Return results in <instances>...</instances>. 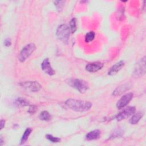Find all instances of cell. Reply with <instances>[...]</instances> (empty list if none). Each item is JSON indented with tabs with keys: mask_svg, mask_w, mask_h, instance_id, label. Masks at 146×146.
I'll return each mask as SVG.
<instances>
[{
	"mask_svg": "<svg viewBox=\"0 0 146 146\" xmlns=\"http://www.w3.org/2000/svg\"><path fill=\"white\" fill-rule=\"evenodd\" d=\"M131 86L129 84H124L117 87L113 92L112 95L116 96L118 95H120L123 93L125 92L126 91L129 89Z\"/></svg>",
	"mask_w": 146,
	"mask_h": 146,
	"instance_id": "obj_12",
	"label": "cell"
},
{
	"mask_svg": "<svg viewBox=\"0 0 146 146\" xmlns=\"http://www.w3.org/2000/svg\"><path fill=\"white\" fill-rule=\"evenodd\" d=\"M64 3V1H55L54 2V3L55 4V6L56 7V9L59 11H60L62 9Z\"/></svg>",
	"mask_w": 146,
	"mask_h": 146,
	"instance_id": "obj_21",
	"label": "cell"
},
{
	"mask_svg": "<svg viewBox=\"0 0 146 146\" xmlns=\"http://www.w3.org/2000/svg\"><path fill=\"white\" fill-rule=\"evenodd\" d=\"M41 67L42 70L47 74L49 75H53L55 74V71L51 66L50 62L48 58L44 59L41 64Z\"/></svg>",
	"mask_w": 146,
	"mask_h": 146,
	"instance_id": "obj_9",
	"label": "cell"
},
{
	"mask_svg": "<svg viewBox=\"0 0 146 146\" xmlns=\"http://www.w3.org/2000/svg\"><path fill=\"white\" fill-rule=\"evenodd\" d=\"M95 34L94 31L88 32L85 35V42L88 43L92 41L95 38Z\"/></svg>",
	"mask_w": 146,
	"mask_h": 146,
	"instance_id": "obj_18",
	"label": "cell"
},
{
	"mask_svg": "<svg viewBox=\"0 0 146 146\" xmlns=\"http://www.w3.org/2000/svg\"><path fill=\"white\" fill-rule=\"evenodd\" d=\"M11 43V40L9 38H7L4 41V44L5 45V46L6 47H9V46H10Z\"/></svg>",
	"mask_w": 146,
	"mask_h": 146,
	"instance_id": "obj_24",
	"label": "cell"
},
{
	"mask_svg": "<svg viewBox=\"0 0 146 146\" xmlns=\"http://www.w3.org/2000/svg\"><path fill=\"white\" fill-rule=\"evenodd\" d=\"M70 29L72 33H74L76 30V22L75 18H72L70 22Z\"/></svg>",
	"mask_w": 146,
	"mask_h": 146,
	"instance_id": "obj_19",
	"label": "cell"
},
{
	"mask_svg": "<svg viewBox=\"0 0 146 146\" xmlns=\"http://www.w3.org/2000/svg\"><path fill=\"white\" fill-rule=\"evenodd\" d=\"M124 61L123 60H120L119 62L116 63L111 67L108 72V74L109 75H113L117 74V72L119 71L124 66Z\"/></svg>",
	"mask_w": 146,
	"mask_h": 146,
	"instance_id": "obj_11",
	"label": "cell"
},
{
	"mask_svg": "<svg viewBox=\"0 0 146 146\" xmlns=\"http://www.w3.org/2000/svg\"><path fill=\"white\" fill-rule=\"evenodd\" d=\"M135 107H128L124 110H123L122 111L119 112L116 116V119L118 121L122 120L123 119H125L131 115H133L135 112Z\"/></svg>",
	"mask_w": 146,
	"mask_h": 146,
	"instance_id": "obj_7",
	"label": "cell"
},
{
	"mask_svg": "<svg viewBox=\"0 0 146 146\" xmlns=\"http://www.w3.org/2000/svg\"><path fill=\"white\" fill-rule=\"evenodd\" d=\"M145 73V57L141 58L136 64L133 72L136 76H141Z\"/></svg>",
	"mask_w": 146,
	"mask_h": 146,
	"instance_id": "obj_6",
	"label": "cell"
},
{
	"mask_svg": "<svg viewBox=\"0 0 146 146\" xmlns=\"http://www.w3.org/2000/svg\"><path fill=\"white\" fill-rule=\"evenodd\" d=\"M100 134V131L99 130L95 129L89 132L86 135V139L87 140H92L97 139L99 137Z\"/></svg>",
	"mask_w": 146,
	"mask_h": 146,
	"instance_id": "obj_13",
	"label": "cell"
},
{
	"mask_svg": "<svg viewBox=\"0 0 146 146\" xmlns=\"http://www.w3.org/2000/svg\"><path fill=\"white\" fill-rule=\"evenodd\" d=\"M36 110H37V107L35 106L32 105V106H30L28 112H29V113H30L31 114H33L36 111Z\"/></svg>",
	"mask_w": 146,
	"mask_h": 146,
	"instance_id": "obj_22",
	"label": "cell"
},
{
	"mask_svg": "<svg viewBox=\"0 0 146 146\" xmlns=\"http://www.w3.org/2000/svg\"><path fill=\"white\" fill-rule=\"evenodd\" d=\"M103 67V63L99 62L88 63L86 66V70L90 72H96L101 70Z\"/></svg>",
	"mask_w": 146,
	"mask_h": 146,
	"instance_id": "obj_10",
	"label": "cell"
},
{
	"mask_svg": "<svg viewBox=\"0 0 146 146\" xmlns=\"http://www.w3.org/2000/svg\"><path fill=\"white\" fill-rule=\"evenodd\" d=\"M31 132V129L30 128H27L25 131L24 132V133L23 134L22 138L21 139V144H23L24 143H25L28 139V137L29 136Z\"/></svg>",
	"mask_w": 146,
	"mask_h": 146,
	"instance_id": "obj_16",
	"label": "cell"
},
{
	"mask_svg": "<svg viewBox=\"0 0 146 146\" xmlns=\"http://www.w3.org/2000/svg\"><path fill=\"white\" fill-rule=\"evenodd\" d=\"M121 133H122V132L120 130H119V129L116 130V131H115L114 132L112 133V134L111 135V137H113H113H116L119 136H120Z\"/></svg>",
	"mask_w": 146,
	"mask_h": 146,
	"instance_id": "obj_23",
	"label": "cell"
},
{
	"mask_svg": "<svg viewBox=\"0 0 146 146\" xmlns=\"http://www.w3.org/2000/svg\"><path fill=\"white\" fill-rule=\"evenodd\" d=\"M133 98V94L130 92L123 95L116 103V107L118 109H121L126 106L131 100Z\"/></svg>",
	"mask_w": 146,
	"mask_h": 146,
	"instance_id": "obj_8",
	"label": "cell"
},
{
	"mask_svg": "<svg viewBox=\"0 0 146 146\" xmlns=\"http://www.w3.org/2000/svg\"><path fill=\"white\" fill-rule=\"evenodd\" d=\"M65 104L72 110L80 112L87 111L92 107V103L91 102L74 99H67Z\"/></svg>",
	"mask_w": 146,
	"mask_h": 146,
	"instance_id": "obj_1",
	"label": "cell"
},
{
	"mask_svg": "<svg viewBox=\"0 0 146 146\" xmlns=\"http://www.w3.org/2000/svg\"><path fill=\"white\" fill-rule=\"evenodd\" d=\"M35 45L33 43H29L25 46L21 50L19 55V60L21 62H25L34 51Z\"/></svg>",
	"mask_w": 146,
	"mask_h": 146,
	"instance_id": "obj_4",
	"label": "cell"
},
{
	"mask_svg": "<svg viewBox=\"0 0 146 146\" xmlns=\"http://www.w3.org/2000/svg\"><path fill=\"white\" fill-rule=\"evenodd\" d=\"M0 141H1V145H2L3 144V140H2V138H1Z\"/></svg>",
	"mask_w": 146,
	"mask_h": 146,
	"instance_id": "obj_26",
	"label": "cell"
},
{
	"mask_svg": "<svg viewBox=\"0 0 146 146\" xmlns=\"http://www.w3.org/2000/svg\"><path fill=\"white\" fill-rule=\"evenodd\" d=\"M68 84L71 87L77 90L80 93L86 92L89 88L88 84L87 82L78 79H70L68 81Z\"/></svg>",
	"mask_w": 146,
	"mask_h": 146,
	"instance_id": "obj_2",
	"label": "cell"
},
{
	"mask_svg": "<svg viewBox=\"0 0 146 146\" xmlns=\"http://www.w3.org/2000/svg\"><path fill=\"white\" fill-rule=\"evenodd\" d=\"M143 116V112H138L136 113H133V115L132 116V117L129 120V123L132 124H137L139 121L140 120V119Z\"/></svg>",
	"mask_w": 146,
	"mask_h": 146,
	"instance_id": "obj_15",
	"label": "cell"
},
{
	"mask_svg": "<svg viewBox=\"0 0 146 146\" xmlns=\"http://www.w3.org/2000/svg\"><path fill=\"white\" fill-rule=\"evenodd\" d=\"M19 85L26 90L33 92H37L41 88L40 84L38 82L35 81L22 82L19 83Z\"/></svg>",
	"mask_w": 146,
	"mask_h": 146,
	"instance_id": "obj_5",
	"label": "cell"
},
{
	"mask_svg": "<svg viewBox=\"0 0 146 146\" xmlns=\"http://www.w3.org/2000/svg\"><path fill=\"white\" fill-rule=\"evenodd\" d=\"M5 120H1V129H3V128L4 127V125H5Z\"/></svg>",
	"mask_w": 146,
	"mask_h": 146,
	"instance_id": "obj_25",
	"label": "cell"
},
{
	"mask_svg": "<svg viewBox=\"0 0 146 146\" xmlns=\"http://www.w3.org/2000/svg\"><path fill=\"white\" fill-rule=\"evenodd\" d=\"M70 27L64 24L60 25L56 30V36L63 43H67L70 34Z\"/></svg>",
	"mask_w": 146,
	"mask_h": 146,
	"instance_id": "obj_3",
	"label": "cell"
},
{
	"mask_svg": "<svg viewBox=\"0 0 146 146\" xmlns=\"http://www.w3.org/2000/svg\"><path fill=\"white\" fill-rule=\"evenodd\" d=\"M50 114L46 111H42L39 115V118L44 121H48L51 119Z\"/></svg>",
	"mask_w": 146,
	"mask_h": 146,
	"instance_id": "obj_17",
	"label": "cell"
},
{
	"mask_svg": "<svg viewBox=\"0 0 146 146\" xmlns=\"http://www.w3.org/2000/svg\"><path fill=\"white\" fill-rule=\"evenodd\" d=\"M14 105L17 107H23L29 105V102L27 100L23 98H19L17 99L14 102Z\"/></svg>",
	"mask_w": 146,
	"mask_h": 146,
	"instance_id": "obj_14",
	"label": "cell"
},
{
	"mask_svg": "<svg viewBox=\"0 0 146 146\" xmlns=\"http://www.w3.org/2000/svg\"><path fill=\"white\" fill-rule=\"evenodd\" d=\"M46 137L48 140H50V141H51L52 143H58V142L60 141V139H59V138H58L57 137H54V136H53L51 135H49V134L46 135Z\"/></svg>",
	"mask_w": 146,
	"mask_h": 146,
	"instance_id": "obj_20",
	"label": "cell"
}]
</instances>
